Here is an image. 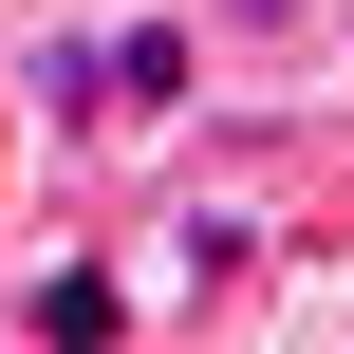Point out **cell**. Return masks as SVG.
Instances as JSON below:
<instances>
[{"instance_id":"cell-3","label":"cell","mask_w":354,"mask_h":354,"mask_svg":"<svg viewBox=\"0 0 354 354\" xmlns=\"http://www.w3.org/2000/svg\"><path fill=\"white\" fill-rule=\"evenodd\" d=\"M37 112H56V131L112 112V56H93V37H37Z\"/></svg>"},{"instance_id":"cell-4","label":"cell","mask_w":354,"mask_h":354,"mask_svg":"<svg viewBox=\"0 0 354 354\" xmlns=\"http://www.w3.org/2000/svg\"><path fill=\"white\" fill-rule=\"evenodd\" d=\"M205 37H243V56H280V37H317V0H205Z\"/></svg>"},{"instance_id":"cell-1","label":"cell","mask_w":354,"mask_h":354,"mask_svg":"<svg viewBox=\"0 0 354 354\" xmlns=\"http://www.w3.org/2000/svg\"><path fill=\"white\" fill-rule=\"evenodd\" d=\"M187 75H205L187 19H131V37H112V112H187Z\"/></svg>"},{"instance_id":"cell-2","label":"cell","mask_w":354,"mask_h":354,"mask_svg":"<svg viewBox=\"0 0 354 354\" xmlns=\"http://www.w3.org/2000/svg\"><path fill=\"white\" fill-rule=\"evenodd\" d=\"M19 336H37V354H112V336H131V299L75 261V280H37V299H19Z\"/></svg>"}]
</instances>
